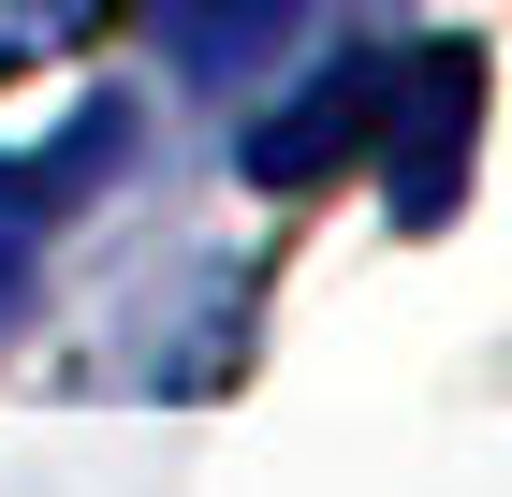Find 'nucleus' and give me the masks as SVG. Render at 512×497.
<instances>
[{
    "mask_svg": "<svg viewBox=\"0 0 512 497\" xmlns=\"http://www.w3.org/2000/svg\"><path fill=\"white\" fill-rule=\"evenodd\" d=\"M366 147H381L395 234H439L469 205V147H483V44H410V59H381Z\"/></svg>",
    "mask_w": 512,
    "mask_h": 497,
    "instance_id": "obj_1",
    "label": "nucleus"
},
{
    "mask_svg": "<svg viewBox=\"0 0 512 497\" xmlns=\"http://www.w3.org/2000/svg\"><path fill=\"white\" fill-rule=\"evenodd\" d=\"M366 117H381V59H352V74H322L308 103L278 117V132H249V176H264V191H322V176H337V161L366 147Z\"/></svg>",
    "mask_w": 512,
    "mask_h": 497,
    "instance_id": "obj_2",
    "label": "nucleus"
},
{
    "mask_svg": "<svg viewBox=\"0 0 512 497\" xmlns=\"http://www.w3.org/2000/svg\"><path fill=\"white\" fill-rule=\"evenodd\" d=\"M132 0H0V74H44V59H74V44H103Z\"/></svg>",
    "mask_w": 512,
    "mask_h": 497,
    "instance_id": "obj_3",
    "label": "nucleus"
}]
</instances>
